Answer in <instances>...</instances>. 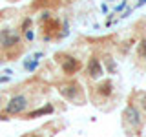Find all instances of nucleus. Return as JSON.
<instances>
[{
    "label": "nucleus",
    "instance_id": "9",
    "mask_svg": "<svg viewBox=\"0 0 146 137\" xmlns=\"http://www.w3.org/2000/svg\"><path fill=\"white\" fill-rule=\"evenodd\" d=\"M26 37H27V39L31 40V39H33V31H29V29H27V33H26Z\"/></svg>",
    "mask_w": 146,
    "mask_h": 137
},
{
    "label": "nucleus",
    "instance_id": "2",
    "mask_svg": "<svg viewBox=\"0 0 146 137\" xmlns=\"http://www.w3.org/2000/svg\"><path fill=\"white\" fill-rule=\"evenodd\" d=\"M88 73H90L91 79H99V77L102 75V66H100V62L95 57L91 59L90 64H88Z\"/></svg>",
    "mask_w": 146,
    "mask_h": 137
},
{
    "label": "nucleus",
    "instance_id": "3",
    "mask_svg": "<svg viewBox=\"0 0 146 137\" xmlns=\"http://www.w3.org/2000/svg\"><path fill=\"white\" fill-rule=\"evenodd\" d=\"M0 42H2V46H13V44L18 42V37L9 33V31H4L2 37H0Z\"/></svg>",
    "mask_w": 146,
    "mask_h": 137
},
{
    "label": "nucleus",
    "instance_id": "5",
    "mask_svg": "<svg viewBox=\"0 0 146 137\" xmlns=\"http://www.w3.org/2000/svg\"><path fill=\"white\" fill-rule=\"evenodd\" d=\"M79 93V86L77 84H71V86H66V88H62V95L68 99H75V95Z\"/></svg>",
    "mask_w": 146,
    "mask_h": 137
},
{
    "label": "nucleus",
    "instance_id": "1",
    "mask_svg": "<svg viewBox=\"0 0 146 137\" xmlns=\"http://www.w3.org/2000/svg\"><path fill=\"white\" fill-rule=\"evenodd\" d=\"M26 106H27V99L24 97V95H17V97H13L7 102L6 112L7 113H20V112L26 110Z\"/></svg>",
    "mask_w": 146,
    "mask_h": 137
},
{
    "label": "nucleus",
    "instance_id": "8",
    "mask_svg": "<svg viewBox=\"0 0 146 137\" xmlns=\"http://www.w3.org/2000/svg\"><path fill=\"white\" fill-rule=\"evenodd\" d=\"M139 55L146 59V40H143V44H141V48H139Z\"/></svg>",
    "mask_w": 146,
    "mask_h": 137
},
{
    "label": "nucleus",
    "instance_id": "7",
    "mask_svg": "<svg viewBox=\"0 0 146 137\" xmlns=\"http://www.w3.org/2000/svg\"><path fill=\"white\" fill-rule=\"evenodd\" d=\"M49 112H53V108H51V106H46L44 110H38V112H33V113H29V119H33V117H38V115H42V113H49Z\"/></svg>",
    "mask_w": 146,
    "mask_h": 137
},
{
    "label": "nucleus",
    "instance_id": "6",
    "mask_svg": "<svg viewBox=\"0 0 146 137\" xmlns=\"http://www.w3.org/2000/svg\"><path fill=\"white\" fill-rule=\"evenodd\" d=\"M111 90H113V84H111V80H106V82H102V84L99 86V93L102 95V97H108V95H111Z\"/></svg>",
    "mask_w": 146,
    "mask_h": 137
},
{
    "label": "nucleus",
    "instance_id": "10",
    "mask_svg": "<svg viewBox=\"0 0 146 137\" xmlns=\"http://www.w3.org/2000/svg\"><path fill=\"white\" fill-rule=\"evenodd\" d=\"M143 106H144V108H146V97H144V104H143Z\"/></svg>",
    "mask_w": 146,
    "mask_h": 137
},
{
    "label": "nucleus",
    "instance_id": "4",
    "mask_svg": "<svg viewBox=\"0 0 146 137\" xmlns=\"http://www.w3.org/2000/svg\"><path fill=\"white\" fill-rule=\"evenodd\" d=\"M77 70H79V62H77L75 59L68 57V61L64 62V71H66V73H70V75H71V73H75Z\"/></svg>",
    "mask_w": 146,
    "mask_h": 137
}]
</instances>
